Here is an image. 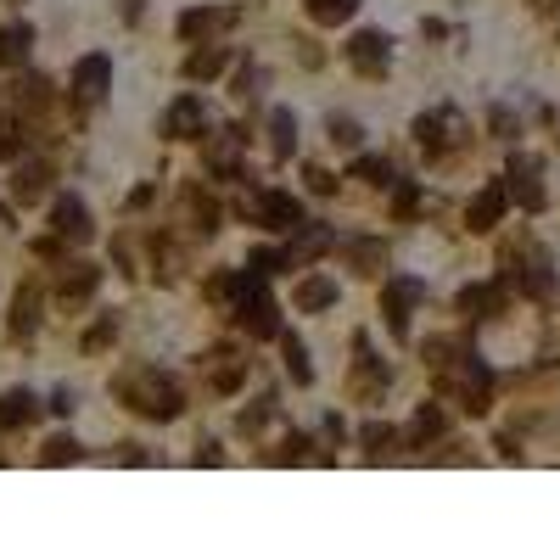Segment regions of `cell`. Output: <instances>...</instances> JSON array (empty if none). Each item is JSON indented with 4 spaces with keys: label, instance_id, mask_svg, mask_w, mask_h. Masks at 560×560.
Wrapping results in <instances>:
<instances>
[{
    "label": "cell",
    "instance_id": "cell-1",
    "mask_svg": "<svg viewBox=\"0 0 560 560\" xmlns=\"http://www.w3.org/2000/svg\"><path fill=\"white\" fill-rule=\"evenodd\" d=\"M112 392H118L135 415H146V420H174L185 409L180 381L163 376L157 364H129V370H118V376H112Z\"/></svg>",
    "mask_w": 560,
    "mask_h": 560
},
{
    "label": "cell",
    "instance_id": "cell-2",
    "mask_svg": "<svg viewBox=\"0 0 560 560\" xmlns=\"http://www.w3.org/2000/svg\"><path fill=\"white\" fill-rule=\"evenodd\" d=\"M107 84H112V62L101 51L79 56V68H73V90H79L84 101H101L107 96Z\"/></svg>",
    "mask_w": 560,
    "mask_h": 560
},
{
    "label": "cell",
    "instance_id": "cell-3",
    "mask_svg": "<svg viewBox=\"0 0 560 560\" xmlns=\"http://www.w3.org/2000/svg\"><path fill=\"white\" fill-rule=\"evenodd\" d=\"M252 213H258V224H269V230H297V224H303V208H297L286 191H264L252 202Z\"/></svg>",
    "mask_w": 560,
    "mask_h": 560
},
{
    "label": "cell",
    "instance_id": "cell-4",
    "mask_svg": "<svg viewBox=\"0 0 560 560\" xmlns=\"http://www.w3.org/2000/svg\"><path fill=\"white\" fill-rule=\"evenodd\" d=\"M241 292H247V303H241V325H247L252 336H275V331H280L275 303H269L264 292H252V280H241Z\"/></svg>",
    "mask_w": 560,
    "mask_h": 560
},
{
    "label": "cell",
    "instance_id": "cell-5",
    "mask_svg": "<svg viewBox=\"0 0 560 560\" xmlns=\"http://www.w3.org/2000/svg\"><path fill=\"white\" fill-rule=\"evenodd\" d=\"M51 224H56V236L62 241H90V208H84L79 196H62Z\"/></svg>",
    "mask_w": 560,
    "mask_h": 560
},
{
    "label": "cell",
    "instance_id": "cell-6",
    "mask_svg": "<svg viewBox=\"0 0 560 560\" xmlns=\"http://www.w3.org/2000/svg\"><path fill=\"white\" fill-rule=\"evenodd\" d=\"M348 62L359 73H370V79H376V73H387V40H381V34H353Z\"/></svg>",
    "mask_w": 560,
    "mask_h": 560
},
{
    "label": "cell",
    "instance_id": "cell-7",
    "mask_svg": "<svg viewBox=\"0 0 560 560\" xmlns=\"http://www.w3.org/2000/svg\"><path fill=\"white\" fill-rule=\"evenodd\" d=\"M196 129H202V101H196V96L174 101V107L163 112V135H174V140H191Z\"/></svg>",
    "mask_w": 560,
    "mask_h": 560
},
{
    "label": "cell",
    "instance_id": "cell-8",
    "mask_svg": "<svg viewBox=\"0 0 560 560\" xmlns=\"http://www.w3.org/2000/svg\"><path fill=\"white\" fill-rule=\"evenodd\" d=\"M331 303H336V280L308 275L303 286H297V308H303V314H320V308H331Z\"/></svg>",
    "mask_w": 560,
    "mask_h": 560
},
{
    "label": "cell",
    "instance_id": "cell-9",
    "mask_svg": "<svg viewBox=\"0 0 560 560\" xmlns=\"http://www.w3.org/2000/svg\"><path fill=\"white\" fill-rule=\"evenodd\" d=\"M420 297V280H398V286H387V320L392 331H404V308Z\"/></svg>",
    "mask_w": 560,
    "mask_h": 560
},
{
    "label": "cell",
    "instance_id": "cell-10",
    "mask_svg": "<svg viewBox=\"0 0 560 560\" xmlns=\"http://www.w3.org/2000/svg\"><path fill=\"white\" fill-rule=\"evenodd\" d=\"M23 420H34V398H28V392H6V398H0V432H12Z\"/></svg>",
    "mask_w": 560,
    "mask_h": 560
},
{
    "label": "cell",
    "instance_id": "cell-11",
    "mask_svg": "<svg viewBox=\"0 0 560 560\" xmlns=\"http://www.w3.org/2000/svg\"><path fill=\"white\" fill-rule=\"evenodd\" d=\"M230 23V12H185L180 17V40H202V34H213V28Z\"/></svg>",
    "mask_w": 560,
    "mask_h": 560
},
{
    "label": "cell",
    "instance_id": "cell-12",
    "mask_svg": "<svg viewBox=\"0 0 560 560\" xmlns=\"http://www.w3.org/2000/svg\"><path fill=\"white\" fill-rule=\"evenodd\" d=\"M34 320H40V297H34V292H17V314H12V336H17V342H28Z\"/></svg>",
    "mask_w": 560,
    "mask_h": 560
},
{
    "label": "cell",
    "instance_id": "cell-13",
    "mask_svg": "<svg viewBox=\"0 0 560 560\" xmlns=\"http://www.w3.org/2000/svg\"><path fill=\"white\" fill-rule=\"evenodd\" d=\"M28 40H34V34H28L23 23L0 28V62H23V56H28Z\"/></svg>",
    "mask_w": 560,
    "mask_h": 560
},
{
    "label": "cell",
    "instance_id": "cell-14",
    "mask_svg": "<svg viewBox=\"0 0 560 560\" xmlns=\"http://www.w3.org/2000/svg\"><path fill=\"white\" fill-rule=\"evenodd\" d=\"M308 12H314V23H348L359 0H308Z\"/></svg>",
    "mask_w": 560,
    "mask_h": 560
},
{
    "label": "cell",
    "instance_id": "cell-15",
    "mask_svg": "<svg viewBox=\"0 0 560 560\" xmlns=\"http://www.w3.org/2000/svg\"><path fill=\"white\" fill-rule=\"evenodd\" d=\"M96 269H90V264H79V269H68V275H62V297H68V303H73V297H90V292H96Z\"/></svg>",
    "mask_w": 560,
    "mask_h": 560
},
{
    "label": "cell",
    "instance_id": "cell-16",
    "mask_svg": "<svg viewBox=\"0 0 560 560\" xmlns=\"http://www.w3.org/2000/svg\"><path fill=\"white\" fill-rule=\"evenodd\" d=\"M325 247H331V230H320V224H308L303 236H297V252H292V258H297V264H308V258H320Z\"/></svg>",
    "mask_w": 560,
    "mask_h": 560
},
{
    "label": "cell",
    "instance_id": "cell-17",
    "mask_svg": "<svg viewBox=\"0 0 560 560\" xmlns=\"http://www.w3.org/2000/svg\"><path fill=\"white\" fill-rule=\"evenodd\" d=\"M208 381H213L219 392H230V387L241 381V359H236V353H219V364H208Z\"/></svg>",
    "mask_w": 560,
    "mask_h": 560
},
{
    "label": "cell",
    "instance_id": "cell-18",
    "mask_svg": "<svg viewBox=\"0 0 560 560\" xmlns=\"http://www.w3.org/2000/svg\"><path fill=\"white\" fill-rule=\"evenodd\" d=\"M348 258L359 264L353 275H370V269H376L381 258H387V247H381V241H353V247H348Z\"/></svg>",
    "mask_w": 560,
    "mask_h": 560
},
{
    "label": "cell",
    "instance_id": "cell-19",
    "mask_svg": "<svg viewBox=\"0 0 560 560\" xmlns=\"http://www.w3.org/2000/svg\"><path fill=\"white\" fill-rule=\"evenodd\" d=\"M224 62H230L224 51H196L191 62H185V73H191V79H213V73H224Z\"/></svg>",
    "mask_w": 560,
    "mask_h": 560
},
{
    "label": "cell",
    "instance_id": "cell-20",
    "mask_svg": "<svg viewBox=\"0 0 560 560\" xmlns=\"http://www.w3.org/2000/svg\"><path fill=\"white\" fill-rule=\"evenodd\" d=\"M286 364H292L297 381H314V364H308V348L297 342V336H286Z\"/></svg>",
    "mask_w": 560,
    "mask_h": 560
},
{
    "label": "cell",
    "instance_id": "cell-21",
    "mask_svg": "<svg viewBox=\"0 0 560 560\" xmlns=\"http://www.w3.org/2000/svg\"><path fill=\"white\" fill-rule=\"evenodd\" d=\"M269 135H275V157H292V112H275Z\"/></svg>",
    "mask_w": 560,
    "mask_h": 560
},
{
    "label": "cell",
    "instance_id": "cell-22",
    "mask_svg": "<svg viewBox=\"0 0 560 560\" xmlns=\"http://www.w3.org/2000/svg\"><path fill=\"white\" fill-rule=\"evenodd\" d=\"M45 180H51V174H45L40 163L23 168V174H17V196H40V191H45Z\"/></svg>",
    "mask_w": 560,
    "mask_h": 560
},
{
    "label": "cell",
    "instance_id": "cell-23",
    "mask_svg": "<svg viewBox=\"0 0 560 560\" xmlns=\"http://www.w3.org/2000/svg\"><path fill=\"white\" fill-rule=\"evenodd\" d=\"M45 460H51V465L79 460V443H73V437H51V448H45Z\"/></svg>",
    "mask_w": 560,
    "mask_h": 560
},
{
    "label": "cell",
    "instance_id": "cell-24",
    "mask_svg": "<svg viewBox=\"0 0 560 560\" xmlns=\"http://www.w3.org/2000/svg\"><path fill=\"white\" fill-rule=\"evenodd\" d=\"M443 432V415H437V409H420L415 415V443H426V437H437Z\"/></svg>",
    "mask_w": 560,
    "mask_h": 560
},
{
    "label": "cell",
    "instance_id": "cell-25",
    "mask_svg": "<svg viewBox=\"0 0 560 560\" xmlns=\"http://www.w3.org/2000/svg\"><path fill=\"white\" fill-rule=\"evenodd\" d=\"M359 135H364V129L353 124V118H331V140H336V146H359Z\"/></svg>",
    "mask_w": 560,
    "mask_h": 560
},
{
    "label": "cell",
    "instance_id": "cell-26",
    "mask_svg": "<svg viewBox=\"0 0 560 560\" xmlns=\"http://www.w3.org/2000/svg\"><path fill=\"white\" fill-rule=\"evenodd\" d=\"M493 213H499V191H488V196H476L471 202V224H493Z\"/></svg>",
    "mask_w": 560,
    "mask_h": 560
},
{
    "label": "cell",
    "instance_id": "cell-27",
    "mask_svg": "<svg viewBox=\"0 0 560 560\" xmlns=\"http://www.w3.org/2000/svg\"><path fill=\"white\" fill-rule=\"evenodd\" d=\"M280 264H286L280 252H252V275H275Z\"/></svg>",
    "mask_w": 560,
    "mask_h": 560
},
{
    "label": "cell",
    "instance_id": "cell-28",
    "mask_svg": "<svg viewBox=\"0 0 560 560\" xmlns=\"http://www.w3.org/2000/svg\"><path fill=\"white\" fill-rule=\"evenodd\" d=\"M364 443H370V448L381 454L387 443H398V432H387V426H364Z\"/></svg>",
    "mask_w": 560,
    "mask_h": 560
},
{
    "label": "cell",
    "instance_id": "cell-29",
    "mask_svg": "<svg viewBox=\"0 0 560 560\" xmlns=\"http://www.w3.org/2000/svg\"><path fill=\"white\" fill-rule=\"evenodd\" d=\"M359 174H364V180H387V174H392V163H381V157H370V163H359Z\"/></svg>",
    "mask_w": 560,
    "mask_h": 560
},
{
    "label": "cell",
    "instance_id": "cell-30",
    "mask_svg": "<svg viewBox=\"0 0 560 560\" xmlns=\"http://www.w3.org/2000/svg\"><path fill=\"white\" fill-rule=\"evenodd\" d=\"M308 185H314V191H320V196H331V191H336V180H331V174H325V168H308Z\"/></svg>",
    "mask_w": 560,
    "mask_h": 560
},
{
    "label": "cell",
    "instance_id": "cell-31",
    "mask_svg": "<svg viewBox=\"0 0 560 560\" xmlns=\"http://www.w3.org/2000/svg\"><path fill=\"white\" fill-rule=\"evenodd\" d=\"M0 224H6V208H0Z\"/></svg>",
    "mask_w": 560,
    "mask_h": 560
}]
</instances>
